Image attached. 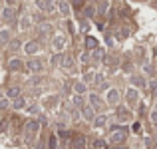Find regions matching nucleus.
<instances>
[{"instance_id":"f257e3e1","label":"nucleus","mask_w":157,"mask_h":149,"mask_svg":"<svg viewBox=\"0 0 157 149\" xmlns=\"http://www.w3.org/2000/svg\"><path fill=\"white\" fill-rule=\"evenodd\" d=\"M40 125H42V121H38V119H28V121L24 123L26 139H34L36 135H38V131H40Z\"/></svg>"},{"instance_id":"f03ea898","label":"nucleus","mask_w":157,"mask_h":149,"mask_svg":"<svg viewBox=\"0 0 157 149\" xmlns=\"http://www.w3.org/2000/svg\"><path fill=\"white\" fill-rule=\"evenodd\" d=\"M125 135H127V129L125 127H113L111 129V143H115V145H119V143L125 141Z\"/></svg>"},{"instance_id":"7ed1b4c3","label":"nucleus","mask_w":157,"mask_h":149,"mask_svg":"<svg viewBox=\"0 0 157 149\" xmlns=\"http://www.w3.org/2000/svg\"><path fill=\"white\" fill-rule=\"evenodd\" d=\"M24 68H26L30 74H40V72H42V68H44V64H42V60H38V58H32V60L26 62Z\"/></svg>"},{"instance_id":"20e7f679","label":"nucleus","mask_w":157,"mask_h":149,"mask_svg":"<svg viewBox=\"0 0 157 149\" xmlns=\"http://www.w3.org/2000/svg\"><path fill=\"white\" fill-rule=\"evenodd\" d=\"M0 18H2L6 24H12V22L16 20V10H14L12 6H4L2 12H0Z\"/></svg>"},{"instance_id":"39448f33","label":"nucleus","mask_w":157,"mask_h":149,"mask_svg":"<svg viewBox=\"0 0 157 149\" xmlns=\"http://www.w3.org/2000/svg\"><path fill=\"white\" fill-rule=\"evenodd\" d=\"M52 48L56 50V52H62V50L66 48V36L64 34H56L52 38Z\"/></svg>"},{"instance_id":"423d86ee","label":"nucleus","mask_w":157,"mask_h":149,"mask_svg":"<svg viewBox=\"0 0 157 149\" xmlns=\"http://www.w3.org/2000/svg\"><path fill=\"white\" fill-rule=\"evenodd\" d=\"M24 62L20 60V58H10L8 60V64H6V68L10 70V72H20V70H24Z\"/></svg>"},{"instance_id":"0eeeda50","label":"nucleus","mask_w":157,"mask_h":149,"mask_svg":"<svg viewBox=\"0 0 157 149\" xmlns=\"http://www.w3.org/2000/svg\"><path fill=\"white\" fill-rule=\"evenodd\" d=\"M24 52H26L28 56H34V54L40 52V44L36 42V40H30V42L24 44Z\"/></svg>"},{"instance_id":"6e6552de","label":"nucleus","mask_w":157,"mask_h":149,"mask_svg":"<svg viewBox=\"0 0 157 149\" xmlns=\"http://www.w3.org/2000/svg\"><path fill=\"white\" fill-rule=\"evenodd\" d=\"M12 109H26L28 107V101H26V97L24 96H20V97H16V99H12Z\"/></svg>"},{"instance_id":"1a4fd4ad","label":"nucleus","mask_w":157,"mask_h":149,"mask_svg":"<svg viewBox=\"0 0 157 149\" xmlns=\"http://www.w3.org/2000/svg\"><path fill=\"white\" fill-rule=\"evenodd\" d=\"M20 96H22V94H20L18 86H10V88L6 90V97L10 99V101H12V99H16V97H20Z\"/></svg>"},{"instance_id":"9d476101","label":"nucleus","mask_w":157,"mask_h":149,"mask_svg":"<svg viewBox=\"0 0 157 149\" xmlns=\"http://www.w3.org/2000/svg\"><path fill=\"white\" fill-rule=\"evenodd\" d=\"M82 115H84V119H88V121H94V119H96L92 105H84V107H82Z\"/></svg>"},{"instance_id":"9b49d317","label":"nucleus","mask_w":157,"mask_h":149,"mask_svg":"<svg viewBox=\"0 0 157 149\" xmlns=\"http://www.w3.org/2000/svg\"><path fill=\"white\" fill-rule=\"evenodd\" d=\"M72 147L74 149H84L86 147V137L84 135H76V137L72 139Z\"/></svg>"},{"instance_id":"f8f14e48","label":"nucleus","mask_w":157,"mask_h":149,"mask_svg":"<svg viewBox=\"0 0 157 149\" xmlns=\"http://www.w3.org/2000/svg\"><path fill=\"white\" fill-rule=\"evenodd\" d=\"M10 40H12V34H10V30H0V44H10Z\"/></svg>"},{"instance_id":"ddd939ff","label":"nucleus","mask_w":157,"mask_h":149,"mask_svg":"<svg viewBox=\"0 0 157 149\" xmlns=\"http://www.w3.org/2000/svg\"><path fill=\"white\" fill-rule=\"evenodd\" d=\"M62 68L64 70H72L74 68V58L72 56H62Z\"/></svg>"},{"instance_id":"4468645a","label":"nucleus","mask_w":157,"mask_h":149,"mask_svg":"<svg viewBox=\"0 0 157 149\" xmlns=\"http://www.w3.org/2000/svg\"><path fill=\"white\" fill-rule=\"evenodd\" d=\"M117 99H119V92H117V90H109V92H107V101H109V103H117Z\"/></svg>"},{"instance_id":"2eb2a0df","label":"nucleus","mask_w":157,"mask_h":149,"mask_svg":"<svg viewBox=\"0 0 157 149\" xmlns=\"http://www.w3.org/2000/svg\"><path fill=\"white\" fill-rule=\"evenodd\" d=\"M90 103H92V107H96V109H100V107H101V99H100V96H96V94H92V96H90Z\"/></svg>"},{"instance_id":"dca6fc26","label":"nucleus","mask_w":157,"mask_h":149,"mask_svg":"<svg viewBox=\"0 0 157 149\" xmlns=\"http://www.w3.org/2000/svg\"><path fill=\"white\" fill-rule=\"evenodd\" d=\"M74 92H76L78 96L86 94V84H84V82H76V84H74Z\"/></svg>"},{"instance_id":"f3484780","label":"nucleus","mask_w":157,"mask_h":149,"mask_svg":"<svg viewBox=\"0 0 157 149\" xmlns=\"http://www.w3.org/2000/svg\"><path fill=\"white\" fill-rule=\"evenodd\" d=\"M117 119L119 121H127V119H129V111L123 109V107H119L117 109Z\"/></svg>"},{"instance_id":"a211bd4d","label":"nucleus","mask_w":157,"mask_h":149,"mask_svg":"<svg viewBox=\"0 0 157 149\" xmlns=\"http://www.w3.org/2000/svg\"><path fill=\"white\" fill-rule=\"evenodd\" d=\"M86 46H88V50H98V40L92 38V36H88V38H86Z\"/></svg>"},{"instance_id":"6ab92c4d","label":"nucleus","mask_w":157,"mask_h":149,"mask_svg":"<svg viewBox=\"0 0 157 149\" xmlns=\"http://www.w3.org/2000/svg\"><path fill=\"white\" fill-rule=\"evenodd\" d=\"M10 105H12V101H10V99H8L6 96H4V97H0V111H6Z\"/></svg>"},{"instance_id":"aec40b11","label":"nucleus","mask_w":157,"mask_h":149,"mask_svg":"<svg viewBox=\"0 0 157 149\" xmlns=\"http://www.w3.org/2000/svg\"><path fill=\"white\" fill-rule=\"evenodd\" d=\"M137 97H139L137 90H129V92H127V101H129V103H135V101H137Z\"/></svg>"},{"instance_id":"412c9836","label":"nucleus","mask_w":157,"mask_h":149,"mask_svg":"<svg viewBox=\"0 0 157 149\" xmlns=\"http://www.w3.org/2000/svg\"><path fill=\"white\" fill-rule=\"evenodd\" d=\"M30 16H22V18H20V28H22V30H26V28H30Z\"/></svg>"},{"instance_id":"4be33fe9","label":"nucleus","mask_w":157,"mask_h":149,"mask_svg":"<svg viewBox=\"0 0 157 149\" xmlns=\"http://www.w3.org/2000/svg\"><path fill=\"white\" fill-rule=\"evenodd\" d=\"M48 147L50 149H58V135H50V139H48Z\"/></svg>"},{"instance_id":"5701e85b","label":"nucleus","mask_w":157,"mask_h":149,"mask_svg":"<svg viewBox=\"0 0 157 149\" xmlns=\"http://www.w3.org/2000/svg\"><path fill=\"white\" fill-rule=\"evenodd\" d=\"M72 101H74V105H76V107H84V105H86V103H84V97L78 96V94L72 97Z\"/></svg>"},{"instance_id":"b1692460","label":"nucleus","mask_w":157,"mask_h":149,"mask_svg":"<svg viewBox=\"0 0 157 149\" xmlns=\"http://www.w3.org/2000/svg\"><path fill=\"white\" fill-rule=\"evenodd\" d=\"M26 109H28V113H30V115H38V113H40V105H36V103L28 105Z\"/></svg>"},{"instance_id":"393cba45","label":"nucleus","mask_w":157,"mask_h":149,"mask_svg":"<svg viewBox=\"0 0 157 149\" xmlns=\"http://www.w3.org/2000/svg\"><path fill=\"white\" fill-rule=\"evenodd\" d=\"M60 12H62L64 16L70 14V6H68V2H66V0H62V2H60Z\"/></svg>"},{"instance_id":"a878e982","label":"nucleus","mask_w":157,"mask_h":149,"mask_svg":"<svg viewBox=\"0 0 157 149\" xmlns=\"http://www.w3.org/2000/svg\"><path fill=\"white\" fill-rule=\"evenodd\" d=\"M131 82H133L135 86H139V88H143V86H145V80H143L141 76H133V78H131Z\"/></svg>"},{"instance_id":"bb28decb","label":"nucleus","mask_w":157,"mask_h":149,"mask_svg":"<svg viewBox=\"0 0 157 149\" xmlns=\"http://www.w3.org/2000/svg\"><path fill=\"white\" fill-rule=\"evenodd\" d=\"M94 125H96V127H101V125H105V117H104V115L96 117V119H94Z\"/></svg>"},{"instance_id":"cd10ccee","label":"nucleus","mask_w":157,"mask_h":149,"mask_svg":"<svg viewBox=\"0 0 157 149\" xmlns=\"http://www.w3.org/2000/svg\"><path fill=\"white\" fill-rule=\"evenodd\" d=\"M94 149H107V143L101 141V139H98V141L94 143Z\"/></svg>"},{"instance_id":"c85d7f7f","label":"nucleus","mask_w":157,"mask_h":149,"mask_svg":"<svg viewBox=\"0 0 157 149\" xmlns=\"http://www.w3.org/2000/svg\"><path fill=\"white\" fill-rule=\"evenodd\" d=\"M94 80H96L94 72H86V76H84V82H86V84H90V82H94Z\"/></svg>"},{"instance_id":"c756f323","label":"nucleus","mask_w":157,"mask_h":149,"mask_svg":"<svg viewBox=\"0 0 157 149\" xmlns=\"http://www.w3.org/2000/svg\"><path fill=\"white\" fill-rule=\"evenodd\" d=\"M18 40H10V50H18Z\"/></svg>"},{"instance_id":"7c9ffc66","label":"nucleus","mask_w":157,"mask_h":149,"mask_svg":"<svg viewBox=\"0 0 157 149\" xmlns=\"http://www.w3.org/2000/svg\"><path fill=\"white\" fill-rule=\"evenodd\" d=\"M151 121H153L155 125H157V109H153V111H151Z\"/></svg>"},{"instance_id":"2f4dec72","label":"nucleus","mask_w":157,"mask_h":149,"mask_svg":"<svg viewBox=\"0 0 157 149\" xmlns=\"http://www.w3.org/2000/svg\"><path fill=\"white\" fill-rule=\"evenodd\" d=\"M86 16H94V6H88V8H86Z\"/></svg>"},{"instance_id":"473e14b6","label":"nucleus","mask_w":157,"mask_h":149,"mask_svg":"<svg viewBox=\"0 0 157 149\" xmlns=\"http://www.w3.org/2000/svg\"><path fill=\"white\" fill-rule=\"evenodd\" d=\"M133 131H135V133H139V131H141V125H139V123H133Z\"/></svg>"},{"instance_id":"72a5a7b5","label":"nucleus","mask_w":157,"mask_h":149,"mask_svg":"<svg viewBox=\"0 0 157 149\" xmlns=\"http://www.w3.org/2000/svg\"><path fill=\"white\" fill-rule=\"evenodd\" d=\"M4 2H6V6H12V8H14V4H16V0H4Z\"/></svg>"},{"instance_id":"f704fd0d","label":"nucleus","mask_w":157,"mask_h":149,"mask_svg":"<svg viewBox=\"0 0 157 149\" xmlns=\"http://www.w3.org/2000/svg\"><path fill=\"white\" fill-rule=\"evenodd\" d=\"M88 60H90V54H88V52L82 54V62H88Z\"/></svg>"},{"instance_id":"c9c22d12","label":"nucleus","mask_w":157,"mask_h":149,"mask_svg":"<svg viewBox=\"0 0 157 149\" xmlns=\"http://www.w3.org/2000/svg\"><path fill=\"white\" fill-rule=\"evenodd\" d=\"M82 4H84V0H76V8H80Z\"/></svg>"}]
</instances>
